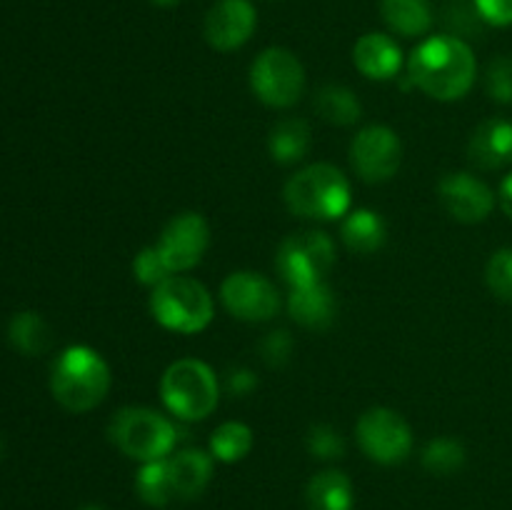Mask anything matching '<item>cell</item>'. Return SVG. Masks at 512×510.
Returning <instances> with one entry per match:
<instances>
[{
	"label": "cell",
	"mask_w": 512,
	"mask_h": 510,
	"mask_svg": "<svg viewBox=\"0 0 512 510\" xmlns=\"http://www.w3.org/2000/svg\"><path fill=\"white\" fill-rule=\"evenodd\" d=\"M315 113L330 125H340V128H350L363 118V103L358 95L348 88V85H323L315 93Z\"/></svg>",
	"instance_id": "23"
},
{
	"label": "cell",
	"mask_w": 512,
	"mask_h": 510,
	"mask_svg": "<svg viewBox=\"0 0 512 510\" xmlns=\"http://www.w3.org/2000/svg\"><path fill=\"white\" fill-rule=\"evenodd\" d=\"M108 363L90 345H70L50 368V393L70 413H88L98 408L110 393Z\"/></svg>",
	"instance_id": "2"
},
{
	"label": "cell",
	"mask_w": 512,
	"mask_h": 510,
	"mask_svg": "<svg viewBox=\"0 0 512 510\" xmlns=\"http://www.w3.org/2000/svg\"><path fill=\"white\" fill-rule=\"evenodd\" d=\"M355 438H358L360 450L380 465H398L413 453V430L408 420L398 410L383 408V405L368 408L360 415L355 425Z\"/></svg>",
	"instance_id": "9"
},
{
	"label": "cell",
	"mask_w": 512,
	"mask_h": 510,
	"mask_svg": "<svg viewBox=\"0 0 512 510\" xmlns=\"http://www.w3.org/2000/svg\"><path fill=\"white\" fill-rule=\"evenodd\" d=\"M250 88L268 108H293L305 93V68L288 48H265L250 65Z\"/></svg>",
	"instance_id": "7"
},
{
	"label": "cell",
	"mask_w": 512,
	"mask_h": 510,
	"mask_svg": "<svg viewBox=\"0 0 512 510\" xmlns=\"http://www.w3.org/2000/svg\"><path fill=\"white\" fill-rule=\"evenodd\" d=\"M133 275L138 283L148 285V288L153 290L155 285H160L165 278H170L173 273H170L168 265L163 263L158 248H155V245H148V248H143L140 253H135Z\"/></svg>",
	"instance_id": "31"
},
{
	"label": "cell",
	"mask_w": 512,
	"mask_h": 510,
	"mask_svg": "<svg viewBox=\"0 0 512 510\" xmlns=\"http://www.w3.org/2000/svg\"><path fill=\"white\" fill-rule=\"evenodd\" d=\"M340 240L350 253L373 255L388 240V225L378 210L353 208L340 223Z\"/></svg>",
	"instance_id": "19"
},
{
	"label": "cell",
	"mask_w": 512,
	"mask_h": 510,
	"mask_svg": "<svg viewBox=\"0 0 512 510\" xmlns=\"http://www.w3.org/2000/svg\"><path fill=\"white\" fill-rule=\"evenodd\" d=\"M83 510H105V508H100V505H85Z\"/></svg>",
	"instance_id": "37"
},
{
	"label": "cell",
	"mask_w": 512,
	"mask_h": 510,
	"mask_svg": "<svg viewBox=\"0 0 512 510\" xmlns=\"http://www.w3.org/2000/svg\"><path fill=\"white\" fill-rule=\"evenodd\" d=\"M403 163L400 135L388 125H368L350 143V165L365 183H388Z\"/></svg>",
	"instance_id": "11"
},
{
	"label": "cell",
	"mask_w": 512,
	"mask_h": 510,
	"mask_svg": "<svg viewBox=\"0 0 512 510\" xmlns=\"http://www.w3.org/2000/svg\"><path fill=\"white\" fill-rule=\"evenodd\" d=\"M108 438L128 458L150 463V460H163L173 453L178 443V430L158 410L128 405L110 418Z\"/></svg>",
	"instance_id": "5"
},
{
	"label": "cell",
	"mask_w": 512,
	"mask_h": 510,
	"mask_svg": "<svg viewBox=\"0 0 512 510\" xmlns=\"http://www.w3.org/2000/svg\"><path fill=\"white\" fill-rule=\"evenodd\" d=\"M258 13L250 0H218L203 20V35L218 53H233L253 38Z\"/></svg>",
	"instance_id": "14"
},
{
	"label": "cell",
	"mask_w": 512,
	"mask_h": 510,
	"mask_svg": "<svg viewBox=\"0 0 512 510\" xmlns=\"http://www.w3.org/2000/svg\"><path fill=\"white\" fill-rule=\"evenodd\" d=\"M335 265V243L323 230L288 235L275 253V270L290 288L323 283Z\"/></svg>",
	"instance_id": "8"
},
{
	"label": "cell",
	"mask_w": 512,
	"mask_h": 510,
	"mask_svg": "<svg viewBox=\"0 0 512 510\" xmlns=\"http://www.w3.org/2000/svg\"><path fill=\"white\" fill-rule=\"evenodd\" d=\"M305 500H308V510H353V480L343 470H323V473L310 478Z\"/></svg>",
	"instance_id": "20"
},
{
	"label": "cell",
	"mask_w": 512,
	"mask_h": 510,
	"mask_svg": "<svg viewBox=\"0 0 512 510\" xmlns=\"http://www.w3.org/2000/svg\"><path fill=\"white\" fill-rule=\"evenodd\" d=\"M485 93L493 103L512 105V58L498 55L485 70Z\"/></svg>",
	"instance_id": "29"
},
{
	"label": "cell",
	"mask_w": 512,
	"mask_h": 510,
	"mask_svg": "<svg viewBox=\"0 0 512 510\" xmlns=\"http://www.w3.org/2000/svg\"><path fill=\"white\" fill-rule=\"evenodd\" d=\"M153 5H158V8H175V5L180 3V0H150Z\"/></svg>",
	"instance_id": "36"
},
{
	"label": "cell",
	"mask_w": 512,
	"mask_h": 510,
	"mask_svg": "<svg viewBox=\"0 0 512 510\" xmlns=\"http://www.w3.org/2000/svg\"><path fill=\"white\" fill-rule=\"evenodd\" d=\"M485 283L495 298L512 305V248H500L490 255L485 265Z\"/></svg>",
	"instance_id": "28"
},
{
	"label": "cell",
	"mask_w": 512,
	"mask_h": 510,
	"mask_svg": "<svg viewBox=\"0 0 512 510\" xmlns=\"http://www.w3.org/2000/svg\"><path fill=\"white\" fill-rule=\"evenodd\" d=\"M160 398L180 420H205L220 400L218 375L198 358H180L160 378Z\"/></svg>",
	"instance_id": "6"
},
{
	"label": "cell",
	"mask_w": 512,
	"mask_h": 510,
	"mask_svg": "<svg viewBox=\"0 0 512 510\" xmlns=\"http://www.w3.org/2000/svg\"><path fill=\"white\" fill-rule=\"evenodd\" d=\"M255 445L253 428L240 420H228L220 423L210 435V455L220 463H238V460L248 458V453Z\"/></svg>",
	"instance_id": "25"
},
{
	"label": "cell",
	"mask_w": 512,
	"mask_h": 510,
	"mask_svg": "<svg viewBox=\"0 0 512 510\" xmlns=\"http://www.w3.org/2000/svg\"><path fill=\"white\" fill-rule=\"evenodd\" d=\"M135 490H138L140 500L153 505V508L168 505L175 498L168 473V458L150 460V463L140 465L138 475H135Z\"/></svg>",
	"instance_id": "26"
},
{
	"label": "cell",
	"mask_w": 512,
	"mask_h": 510,
	"mask_svg": "<svg viewBox=\"0 0 512 510\" xmlns=\"http://www.w3.org/2000/svg\"><path fill=\"white\" fill-rule=\"evenodd\" d=\"M258 388V375L250 368H230L225 373V390L235 398H245Z\"/></svg>",
	"instance_id": "34"
},
{
	"label": "cell",
	"mask_w": 512,
	"mask_h": 510,
	"mask_svg": "<svg viewBox=\"0 0 512 510\" xmlns=\"http://www.w3.org/2000/svg\"><path fill=\"white\" fill-rule=\"evenodd\" d=\"M288 313L303 328L325 330L338 318V300L325 280L315 285H303V288H290Z\"/></svg>",
	"instance_id": "17"
},
{
	"label": "cell",
	"mask_w": 512,
	"mask_h": 510,
	"mask_svg": "<svg viewBox=\"0 0 512 510\" xmlns=\"http://www.w3.org/2000/svg\"><path fill=\"white\" fill-rule=\"evenodd\" d=\"M313 145V133L303 118H285L273 125L268 135L270 158L280 165H295L305 160Z\"/></svg>",
	"instance_id": "22"
},
{
	"label": "cell",
	"mask_w": 512,
	"mask_h": 510,
	"mask_svg": "<svg viewBox=\"0 0 512 510\" xmlns=\"http://www.w3.org/2000/svg\"><path fill=\"white\" fill-rule=\"evenodd\" d=\"M150 315L155 323L173 333H203L213 323V295L200 280L188 275H170L150 293Z\"/></svg>",
	"instance_id": "4"
},
{
	"label": "cell",
	"mask_w": 512,
	"mask_h": 510,
	"mask_svg": "<svg viewBox=\"0 0 512 510\" xmlns=\"http://www.w3.org/2000/svg\"><path fill=\"white\" fill-rule=\"evenodd\" d=\"M410 83L428 98L453 103L473 90L478 78V60L473 48L458 35H433L410 53Z\"/></svg>",
	"instance_id": "1"
},
{
	"label": "cell",
	"mask_w": 512,
	"mask_h": 510,
	"mask_svg": "<svg viewBox=\"0 0 512 510\" xmlns=\"http://www.w3.org/2000/svg\"><path fill=\"white\" fill-rule=\"evenodd\" d=\"M293 335L288 330H273L260 340V358L268 368H283L293 355Z\"/></svg>",
	"instance_id": "32"
},
{
	"label": "cell",
	"mask_w": 512,
	"mask_h": 510,
	"mask_svg": "<svg viewBox=\"0 0 512 510\" xmlns=\"http://www.w3.org/2000/svg\"><path fill=\"white\" fill-rule=\"evenodd\" d=\"M353 63L368 80H393L403 70V50L385 33H365L353 45Z\"/></svg>",
	"instance_id": "16"
},
{
	"label": "cell",
	"mask_w": 512,
	"mask_h": 510,
	"mask_svg": "<svg viewBox=\"0 0 512 510\" xmlns=\"http://www.w3.org/2000/svg\"><path fill=\"white\" fill-rule=\"evenodd\" d=\"M498 203H500V208H503V213L512 220V173L503 180V183H500Z\"/></svg>",
	"instance_id": "35"
},
{
	"label": "cell",
	"mask_w": 512,
	"mask_h": 510,
	"mask_svg": "<svg viewBox=\"0 0 512 510\" xmlns=\"http://www.w3.org/2000/svg\"><path fill=\"white\" fill-rule=\"evenodd\" d=\"M423 468L433 475H453L463 470L468 453L465 445L455 438H433L423 448Z\"/></svg>",
	"instance_id": "27"
},
{
	"label": "cell",
	"mask_w": 512,
	"mask_h": 510,
	"mask_svg": "<svg viewBox=\"0 0 512 510\" xmlns=\"http://www.w3.org/2000/svg\"><path fill=\"white\" fill-rule=\"evenodd\" d=\"M473 5L483 23L495 25V28L512 25V0H473Z\"/></svg>",
	"instance_id": "33"
},
{
	"label": "cell",
	"mask_w": 512,
	"mask_h": 510,
	"mask_svg": "<svg viewBox=\"0 0 512 510\" xmlns=\"http://www.w3.org/2000/svg\"><path fill=\"white\" fill-rule=\"evenodd\" d=\"M438 198L445 213L458 223H483L495 210L493 188L485 180L475 178L473 173H448L438 183Z\"/></svg>",
	"instance_id": "13"
},
{
	"label": "cell",
	"mask_w": 512,
	"mask_h": 510,
	"mask_svg": "<svg viewBox=\"0 0 512 510\" xmlns=\"http://www.w3.org/2000/svg\"><path fill=\"white\" fill-rule=\"evenodd\" d=\"M380 15L393 33L403 38H420L433 28V3L430 0H380Z\"/></svg>",
	"instance_id": "21"
},
{
	"label": "cell",
	"mask_w": 512,
	"mask_h": 510,
	"mask_svg": "<svg viewBox=\"0 0 512 510\" xmlns=\"http://www.w3.org/2000/svg\"><path fill=\"white\" fill-rule=\"evenodd\" d=\"M208 245H210L208 220H205L200 213L188 210V213L175 215V218L165 225L158 243H155V248H158L160 258H163V263L168 265L170 273L180 275L193 270L195 265H200Z\"/></svg>",
	"instance_id": "12"
},
{
	"label": "cell",
	"mask_w": 512,
	"mask_h": 510,
	"mask_svg": "<svg viewBox=\"0 0 512 510\" xmlns=\"http://www.w3.org/2000/svg\"><path fill=\"white\" fill-rule=\"evenodd\" d=\"M468 160L480 170H500L512 165V120H483L468 140Z\"/></svg>",
	"instance_id": "15"
},
{
	"label": "cell",
	"mask_w": 512,
	"mask_h": 510,
	"mask_svg": "<svg viewBox=\"0 0 512 510\" xmlns=\"http://www.w3.org/2000/svg\"><path fill=\"white\" fill-rule=\"evenodd\" d=\"M8 338L13 343V348L23 355H43L50 348V325L45 323V318L35 310H23V313H15L13 320L8 325Z\"/></svg>",
	"instance_id": "24"
},
{
	"label": "cell",
	"mask_w": 512,
	"mask_h": 510,
	"mask_svg": "<svg viewBox=\"0 0 512 510\" xmlns=\"http://www.w3.org/2000/svg\"><path fill=\"white\" fill-rule=\"evenodd\" d=\"M308 450L318 460H338L345 455V440L340 430H335L328 423H315L308 430Z\"/></svg>",
	"instance_id": "30"
},
{
	"label": "cell",
	"mask_w": 512,
	"mask_h": 510,
	"mask_svg": "<svg viewBox=\"0 0 512 510\" xmlns=\"http://www.w3.org/2000/svg\"><path fill=\"white\" fill-rule=\"evenodd\" d=\"M220 303L243 323H268L278 315L280 295L273 280L253 270H235L220 285Z\"/></svg>",
	"instance_id": "10"
},
{
	"label": "cell",
	"mask_w": 512,
	"mask_h": 510,
	"mask_svg": "<svg viewBox=\"0 0 512 510\" xmlns=\"http://www.w3.org/2000/svg\"><path fill=\"white\" fill-rule=\"evenodd\" d=\"M213 465V455L200 448L178 450L173 458H168V473L175 498H198L213 478Z\"/></svg>",
	"instance_id": "18"
},
{
	"label": "cell",
	"mask_w": 512,
	"mask_h": 510,
	"mask_svg": "<svg viewBox=\"0 0 512 510\" xmlns=\"http://www.w3.org/2000/svg\"><path fill=\"white\" fill-rule=\"evenodd\" d=\"M285 205L305 220H343L353 205L348 175L330 163L300 168L283 188Z\"/></svg>",
	"instance_id": "3"
}]
</instances>
